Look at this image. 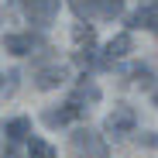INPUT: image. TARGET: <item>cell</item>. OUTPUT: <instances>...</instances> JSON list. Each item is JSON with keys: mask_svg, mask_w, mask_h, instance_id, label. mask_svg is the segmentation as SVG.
I'll use <instances>...</instances> for the list:
<instances>
[{"mask_svg": "<svg viewBox=\"0 0 158 158\" xmlns=\"http://www.w3.org/2000/svg\"><path fill=\"white\" fill-rule=\"evenodd\" d=\"M28 158H59V155H55V148H52L48 141L31 138V141H28Z\"/></svg>", "mask_w": 158, "mask_h": 158, "instance_id": "obj_10", "label": "cell"}, {"mask_svg": "<svg viewBox=\"0 0 158 158\" xmlns=\"http://www.w3.org/2000/svg\"><path fill=\"white\" fill-rule=\"evenodd\" d=\"M69 79V69L65 65H48V69H41L38 76H35V86L38 89H55V86H62Z\"/></svg>", "mask_w": 158, "mask_h": 158, "instance_id": "obj_6", "label": "cell"}, {"mask_svg": "<svg viewBox=\"0 0 158 158\" xmlns=\"http://www.w3.org/2000/svg\"><path fill=\"white\" fill-rule=\"evenodd\" d=\"M120 7H124V0H93V14L100 17H117Z\"/></svg>", "mask_w": 158, "mask_h": 158, "instance_id": "obj_11", "label": "cell"}, {"mask_svg": "<svg viewBox=\"0 0 158 158\" xmlns=\"http://www.w3.org/2000/svg\"><path fill=\"white\" fill-rule=\"evenodd\" d=\"M41 41L35 35H4V52L10 55H31V48H38Z\"/></svg>", "mask_w": 158, "mask_h": 158, "instance_id": "obj_7", "label": "cell"}, {"mask_svg": "<svg viewBox=\"0 0 158 158\" xmlns=\"http://www.w3.org/2000/svg\"><path fill=\"white\" fill-rule=\"evenodd\" d=\"M69 7H72L79 17H89V14H93V0H69Z\"/></svg>", "mask_w": 158, "mask_h": 158, "instance_id": "obj_13", "label": "cell"}, {"mask_svg": "<svg viewBox=\"0 0 158 158\" xmlns=\"http://www.w3.org/2000/svg\"><path fill=\"white\" fill-rule=\"evenodd\" d=\"M72 100H76V103H79V100H89V103H96V100H100V86H93V83H79Z\"/></svg>", "mask_w": 158, "mask_h": 158, "instance_id": "obj_12", "label": "cell"}, {"mask_svg": "<svg viewBox=\"0 0 158 158\" xmlns=\"http://www.w3.org/2000/svg\"><path fill=\"white\" fill-rule=\"evenodd\" d=\"M127 24H131V28H144V31L158 35V0H144V4L127 17Z\"/></svg>", "mask_w": 158, "mask_h": 158, "instance_id": "obj_3", "label": "cell"}, {"mask_svg": "<svg viewBox=\"0 0 158 158\" xmlns=\"http://www.w3.org/2000/svg\"><path fill=\"white\" fill-rule=\"evenodd\" d=\"M21 7H24V14H28L31 24H38V28H48V24L59 17L62 0H21Z\"/></svg>", "mask_w": 158, "mask_h": 158, "instance_id": "obj_2", "label": "cell"}, {"mask_svg": "<svg viewBox=\"0 0 158 158\" xmlns=\"http://www.w3.org/2000/svg\"><path fill=\"white\" fill-rule=\"evenodd\" d=\"M4 134H7V141H10V144L28 141V138H31V120H28V117H14V120H7Z\"/></svg>", "mask_w": 158, "mask_h": 158, "instance_id": "obj_9", "label": "cell"}, {"mask_svg": "<svg viewBox=\"0 0 158 158\" xmlns=\"http://www.w3.org/2000/svg\"><path fill=\"white\" fill-rule=\"evenodd\" d=\"M131 52H134V38H131V31H120L107 41V62H117V59H127Z\"/></svg>", "mask_w": 158, "mask_h": 158, "instance_id": "obj_5", "label": "cell"}, {"mask_svg": "<svg viewBox=\"0 0 158 158\" xmlns=\"http://www.w3.org/2000/svg\"><path fill=\"white\" fill-rule=\"evenodd\" d=\"M134 124H138V114H134V107H114V114L103 120V131H107V138H127L131 131H134Z\"/></svg>", "mask_w": 158, "mask_h": 158, "instance_id": "obj_1", "label": "cell"}, {"mask_svg": "<svg viewBox=\"0 0 158 158\" xmlns=\"http://www.w3.org/2000/svg\"><path fill=\"white\" fill-rule=\"evenodd\" d=\"M7 158H17V151H14V148H10V151H7Z\"/></svg>", "mask_w": 158, "mask_h": 158, "instance_id": "obj_14", "label": "cell"}, {"mask_svg": "<svg viewBox=\"0 0 158 158\" xmlns=\"http://www.w3.org/2000/svg\"><path fill=\"white\" fill-rule=\"evenodd\" d=\"M72 41H76V52H93L96 45V28L86 21H79L76 28H72Z\"/></svg>", "mask_w": 158, "mask_h": 158, "instance_id": "obj_8", "label": "cell"}, {"mask_svg": "<svg viewBox=\"0 0 158 158\" xmlns=\"http://www.w3.org/2000/svg\"><path fill=\"white\" fill-rule=\"evenodd\" d=\"M83 114H86V110L79 107L76 100H69V103H62L59 110H45V117H41V120H45L48 127H65V124H72V120H79V117H83Z\"/></svg>", "mask_w": 158, "mask_h": 158, "instance_id": "obj_4", "label": "cell"}]
</instances>
